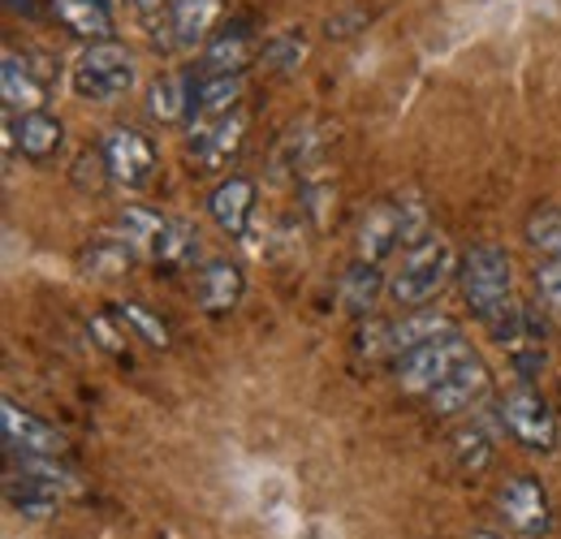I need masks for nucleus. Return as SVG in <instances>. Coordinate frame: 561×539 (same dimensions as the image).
I'll use <instances>...</instances> for the list:
<instances>
[{
  "label": "nucleus",
  "mask_w": 561,
  "mask_h": 539,
  "mask_svg": "<svg viewBox=\"0 0 561 539\" xmlns=\"http://www.w3.org/2000/svg\"><path fill=\"white\" fill-rule=\"evenodd\" d=\"M496 418H501V427H505L514 440H523L527 449H536V454H553V449H558V418H553L549 402H545L531 385H514V389L501 398Z\"/></svg>",
  "instance_id": "0eeeda50"
},
{
  "label": "nucleus",
  "mask_w": 561,
  "mask_h": 539,
  "mask_svg": "<svg viewBox=\"0 0 561 539\" xmlns=\"http://www.w3.org/2000/svg\"><path fill=\"white\" fill-rule=\"evenodd\" d=\"M471 539H501V536H492V531H476Z\"/></svg>",
  "instance_id": "7c9ffc66"
},
{
  "label": "nucleus",
  "mask_w": 561,
  "mask_h": 539,
  "mask_svg": "<svg viewBox=\"0 0 561 539\" xmlns=\"http://www.w3.org/2000/svg\"><path fill=\"white\" fill-rule=\"evenodd\" d=\"M53 18L87 44H100L113 35V18H108L104 0H53Z\"/></svg>",
  "instance_id": "aec40b11"
},
{
  "label": "nucleus",
  "mask_w": 561,
  "mask_h": 539,
  "mask_svg": "<svg viewBox=\"0 0 561 539\" xmlns=\"http://www.w3.org/2000/svg\"><path fill=\"white\" fill-rule=\"evenodd\" d=\"M376 294H380V272H376V264L354 260V268L342 276V302H346V311H354V316L371 311Z\"/></svg>",
  "instance_id": "393cba45"
},
{
  "label": "nucleus",
  "mask_w": 561,
  "mask_h": 539,
  "mask_svg": "<svg viewBox=\"0 0 561 539\" xmlns=\"http://www.w3.org/2000/svg\"><path fill=\"white\" fill-rule=\"evenodd\" d=\"M130 255H135V246L117 233V238H100V242H91V246L78 255V264H82L87 276H95V280H113V276L126 272Z\"/></svg>",
  "instance_id": "4be33fe9"
},
{
  "label": "nucleus",
  "mask_w": 561,
  "mask_h": 539,
  "mask_svg": "<svg viewBox=\"0 0 561 539\" xmlns=\"http://www.w3.org/2000/svg\"><path fill=\"white\" fill-rule=\"evenodd\" d=\"M191 100H195V78L164 73L147 91V113H151V122H182V117H191Z\"/></svg>",
  "instance_id": "412c9836"
},
{
  "label": "nucleus",
  "mask_w": 561,
  "mask_h": 539,
  "mask_svg": "<svg viewBox=\"0 0 561 539\" xmlns=\"http://www.w3.org/2000/svg\"><path fill=\"white\" fill-rule=\"evenodd\" d=\"M527 242L561 264V211L558 207H545V211H536V216L527 220Z\"/></svg>",
  "instance_id": "a878e982"
},
{
  "label": "nucleus",
  "mask_w": 561,
  "mask_h": 539,
  "mask_svg": "<svg viewBox=\"0 0 561 539\" xmlns=\"http://www.w3.org/2000/svg\"><path fill=\"white\" fill-rule=\"evenodd\" d=\"M458 285H462V298L467 307L489 324L501 307L514 302V280H510V255L496 246V242H480L462 255L458 264Z\"/></svg>",
  "instance_id": "39448f33"
},
{
  "label": "nucleus",
  "mask_w": 561,
  "mask_h": 539,
  "mask_svg": "<svg viewBox=\"0 0 561 539\" xmlns=\"http://www.w3.org/2000/svg\"><path fill=\"white\" fill-rule=\"evenodd\" d=\"M449 445H454V462H458V471H462V474H480L492 462V440H489V432H484L480 423L458 427Z\"/></svg>",
  "instance_id": "b1692460"
},
{
  "label": "nucleus",
  "mask_w": 561,
  "mask_h": 539,
  "mask_svg": "<svg viewBox=\"0 0 561 539\" xmlns=\"http://www.w3.org/2000/svg\"><path fill=\"white\" fill-rule=\"evenodd\" d=\"M423 233H427V216L415 199H398V203H376L363 225H358V246H354V260L363 264H385L398 246H415Z\"/></svg>",
  "instance_id": "7ed1b4c3"
},
{
  "label": "nucleus",
  "mask_w": 561,
  "mask_h": 539,
  "mask_svg": "<svg viewBox=\"0 0 561 539\" xmlns=\"http://www.w3.org/2000/svg\"><path fill=\"white\" fill-rule=\"evenodd\" d=\"M462 358H471V345L462 333H449V337H436L427 345H415L407 354H398L393 363V380L402 393H415V398H427Z\"/></svg>",
  "instance_id": "423d86ee"
},
{
  "label": "nucleus",
  "mask_w": 561,
  "mask_h": 539,
  "mask_svg": "<svg viewBox=\"0 0 561 539\" xmlns=\"http://www.w3.org/2000/svg\"><path fill=\"white\" fill-rule=\"evenodd\" d=\"M449 333H458L454 320L420 311V316H407L402 324L389 329V345H393V354H407V349H415V345H427V341H436V337H449Z\"/></svg>",
  "instance_id": "5701e85b"
},
{
  "label": "nucleus",
  "mask_w": 561,
  "mask_h": 539,
  "mask_svg": "<svg viewBox=\"0 0 561 539\" xmlns=\"http://www.w3.org/2000/svg\"><path fill=\"white\" fill-rule=\"evenodd\" d=\"M135 4H139V9H164L169 0H135Z\"/></svg>",
  "instance_id": "c756f323"
},
{
  "label": "nucleus",
  "mask_w": 561,
  "mask_h": 539,
  "mask_svg": "<svg viewBox=\"0 0 561 539\" xmlns=\"http://www.w3.org/2000/svg\"><path fill=\"white\" fill-rule=\"evenodd\" d=\"M160 18H164V35H156V44H164L173 53H195L211 39L220 0H169L160 9Z\"/></svg>",
  "instance_id": "6e6552de"
},
{
  "label": "nucleus",
  "mask_w": 561,
  "mask_h": 539,
  "mask_svg": "<svg viewBox=\"0 0 561 539\" xmlns=\"http://www.w3.org/2000/svg\"><path fill=\"white\" fill-rule=\"evenodd\" d=\"M242 104V73H225V78H195V100H191V135H204L216 126L225 113H233Z\"/></svg>",
  "instance_id": "ddd939ff"
},
{
  "label": "nucleus",
  "mask_w": 561,
  "mask_h": 539,
  "mask_svg": "<svg viewBox=\"0 0 561 539\" xmlns=\"http://www.w3.org/2000/svg\"><path fill=\"white\" fill-rule=\"evenodd\" d=\"M242 289H247V276H242L238 264H229V260H208L204 268L195 272V298H199V307L211 311V316L233 311L242 302Z\"/></svg>",
  "instance_id": "dca6fc26"
},
{
  "label": "nucleus",
  "mask_w": 561,
  "mask_h": 539,
  "mask_svg": "<svg viewBox=\"0 0 561 539\" xmlns=\"http://www.w3.org/2000/svg\"><path fill=\"white\" fill-rule=\"evenodd\" d=\"M247 126H251V117H247V108L238 104L233 113H225V117H220L216 126H208L204 135H191V151L199 156L204 169H225V164L242 151Z\"/></svg>",
  "instance_id": "2eb2a0df"
},
{
  "label": "nucleus",
  "mask_w": 561,
  "mask_h": 539,
  "mask_svg": "<svg viewBox=\"0 0 561 539\" xmlns=\"http://www.w3.org/2000/svg\"><path fill=\"white\" fill-rule=\"evenodd\" d=\"M489 385H492V376H489V367H484V358H462L432 393H427V402H432V410L436 414H462V410H471L476 402H484V393H489Z\"/></svg>",
  "instance_id": "f8f14e48"
},
{
  "label": "nucleus",
  "mask_w": 561,
  "mask_h": 539,
  "mask_svg": "<svg viewBox=\"0 0 561 539\" xmlns=\"http://www.w3.org/2000/svg\"><path fill=\"white\" fill-rule=\"evenodd\" d=\"M0 87H4V108L9 113H39L48 104V73L31 69V61L18 57V53H4Z\"/></svg>",
  "instance_id": "4468645a"
},
{
  "label": "nucleus",
  "mask_w": 561,
  "mask_h": 539,
  "mask_svg": "<svg viewBox=\"0 0 561 539\" xmlns=\"http://www.w3.org/2000/svg\"><path fill=\"white\" fill-rule=\"evenodd\" d=\"M0 427H4L9 454H39V458L66 454V436L57 427H48L44 418H35L31 410H22L18 402H0Z\"/></svg>",
  "instance_id": "9b49d317"
},
{
  "label": "nucleus",
  "mask_w": 561,
  "mask_h": 539,
  "mask_svg": "<svg viewBox=\"0 0 561 539\" xmlns=\"http://www.w3.org/2000/svg\"><path fill=\"white\" fill-rule=\"evenodd\" d=\"M139 82V69L135 57L113 44V39H100V44H87L82 57L73 61V91L78 100H91V104H113L122 95H130Z\"/></svg>",
  "instance_id": "20e7f679"
},
{
  "label": "nucleus",
  "mask_w": 561,
  "mask_h": 539,
  "mask_svg": "<svg viewBox=\"0 0 561 539\" xmlns=\"http://www.w3.org/2000/svg\"><path fill=\"white\" fill-rule=\"evenodd\" d=\"M100 151L108 160L113 186H122V191H142L151 182V173H156V147L130 126H117L113 135L104 138Z\"/></svg>",
  "instance_id": "9d476101"
},
{
  "label": "nucleus",
  "mask_w": 561,
  "mask_h": 539,
  "mask_svg": "<svg viewBox=\"0 0 561 539\" xmlns=\"http://www.w3.org/2000/svg\"><path fill=\"white\" fill-rule=\"evenodd\" d=\"M255 57V39L251 31L238 22L220 35H211L208 48H204V61H199V78H225V73H242L247 61Z\"/></svg>",
  "instance_id": "a211bd4d"
},
{
  "label": "nucleus",
  "mask_w": 561,
  "mask_h": 539,
  "mask_svg": "<svg viewBox=\"0 0 561 539\" xmlns=\"http://www.w3.org/2000/svg\"><path fill=\"white\" fill-rule=\"evenodd\" d=\"M536 294H540V307L553 316V324H561V264H536Z\"/></svg>",
  "instance_id": "bb28decb"
},
{
  "label": "nucleus",
  "mask_w": 561,
  "mask_h": 539,
  "mask_svg": "<svg viewBox=\"0 0 561 539\" xmlns=\"http://www.w3.org/2000/svg\"><path fill=\"white\" fill-rule=\"evenodd\" d=\"M208 211L229 238H247V225L255 216V182L251 177H225L208 195Z\"/></svg>",
  "instance_id": "f3484780"
},
{
  "label": "nucleus",
  "mask_w": 561,
  "mask_h": 539,
  "mask_svg": "<svg viewBox=\"0 0 561 539\" xmlns=\"http://www.w3.org/2000/svg\"><path fill=\"white\" fill-rule=\"evenodd\" d=\"M117 233L135 246V255H147L156 264H191L199 255V233L186 220L147 211V207H126L117 220Z\"/></svg>",
  "instance_id": "f03ea898"
},
{
  "label": "nucleus",
  "mask_w": 561,
  "mask_h": 539,
  "mask_svg": "<svg viewBox=\"0 0 561 539\" xmlns=\"http://www.w3.org/2000/svg\"><path fill=\"white\" fill-rule=\"evenodd\" d=\"M18 147H22L26 160L48 164V160H57L61 147H66V126H61L57 117H48L44 108H39V113H22V122H18Z\"/></svg>",
  "instance_id": "6ab92c4d"
},
{
  "label": "nucleus",
  "mask_w": 561,
  "mask_h": 539,
  "mask_svg": "<svg viewBox=\"0 0 561 539\" xmlns=\"http://www.w3.org/2000/svg\"><path fill=\"white\" fill-rule=\"evenodd\" d=\"M264 61L277 69H298V61H302V44H298L294 35H277V39L264 48Z\"/></svg>",
  "instance_id": "c85d7f7f"
},
{
  "label": "nucleus",
  "mask_w": 561,
  "mask_h": 539,
  "mask_svg": "<svg viewBox=\"0 0 561 539\" xmlns=\"http://www.w3.org/2000/svg\"><path fill=\"white\" fill-rule=\"evenodd\" d=\"M458 268V255L445 233H423L415 246L402 251V264L389 276V298L398 307H423L432 302Z\"/></svg>",
  "instance_id": "f257e3e1"
},
{
  "label": "nucleus",
  "mask_w": 561,
  "mask_h": 539,
  "mask_svg": "<svg viewBox=\"0 0 561 539\" xmlns=\"http://www.w3.org/2000/svg\"><path fill=\"white\" fill-rule=\"evenodd\" d=\"M117 311H122V320H126V324H135V329H139L142 337L151 341L156 349H164V345H169V329H164V324H160V320H156L147 307H139V302H126V307H117Z\"/></svg>",
  "instance_id": "cd10ccee"
},
{
  "label": "nucleus",
  "mask_w": 561,
  "mask_h": 539,
  "mask_svg": "<svg viewBox=\"0 0 561 539\" xmlns=\"http://www.w3.org/2000/svg\"><path fill=\"white\" fill-rule=\"evenodd\" d=\"M496 509H501V518L510 523V531H518V536H527V539L549 536V496H545L540 479L514 474V479L496 492Z\"/></svg>",
  "instance_id": "1a4fd4ad"
}]
</instances>
